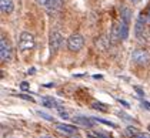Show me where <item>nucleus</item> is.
I'll return each instance as SVG.
<instances>
[{"label": "nucleus", "instance_id": "nucleus-1", "mask_svg": "<svg viewBox=\"0 0 150 138\" xmlns=\"http://www.w3.org/2000/svg\"><path fill=\"white\" fill-rule=\"evenodd\" d=\"M36 46V39L35 36L29 32H23L20 37H19V48L20 51L23 53H27V51H32Z\"/></svg>", "mask_w": 150, "mask_h": 138}, {"label": "nucleus", "instance_id": "nucleus-2", "mask_svg": "<svg viewBox=\"0 0 150 138\" xmlns=\"http://www.w3.org/2000/svg\"><path fill=\"white\" fill-rule=\"evenodd\" d=\"M132 61L136 66L146 67V66L150 64V53L147 50H144V48H136L132 53Z\"/></svg>", "mask_w": 150, "mask_h": 138}, {"label": "nucleus", "instance_id": "nucleus-3", "mask_svg": "<svg viewBox=\"0 0 150 138\" xmlns=\"http://www.w3.org/2000/svg\"><path fill=\"white\" fill-rule=\"evenodd\" d=\"M63 43H64V37L62 36V33L57 32V30H52V33L49 36L50 53H52V54H56L59 50H60V47L63 46Z\"/></svg>", "mask_w": 150, "mask_h": 138}, {"label": "nucleus", "instance_id": "nucleus-4", "mask_svg": "<svg viewBox=\"0 0 150 138\" xmlns=\"http://www.w3.org/2000/svg\"><path fill=\"white\" fill-rule=\"evenodd\" d=\"M66 44H67V48H69L71 53H77L84 46V37L81 34H79V33H73V34L69 36Z\"/></svg>", "mask_w": 150, "mask_h": 138}, {"label": "nucleus", "instance_id": "nucleus-5", "mask_svg": "<svg viewBox=\"0 0 150 138\" xmlns=\"http://www.w3.org/2000/svg\"><path fill=\"white\" fill-rule=\"evenodd\" d=\"M146 24H147V17L143 14H139L137 20L134 23V36L137 40H144L146 37Z\"/></svg>", "mask_w": 150, "mask_h": 138}, {"label": "nucleus", "instance_id": "nucleus-6", "mask_svg": "<svg viewBox=\"0 0 150 138\" xmlns=\"http://www.w3.org/2000/svg\"><path fill=\"white\" fill-rule=\"evenodd\" d=\"M12 56H13V51H12L10 43L1 36V39H0V60H1V63L10 61Z\"/></svg>", "mask_w": 150, "mask_h": 138}, {"label": "nucleus", "instance_id": "nucleus-7", "mask_svg": "<svg viewBox=\"0 0 150 138\" xmlns=\"http://www.w3.org/2000/svg\"><path fill=\"white\" fill-rule=\"evenodd\" d=\"M54 128L57 131H60V132L66 134V135H74V134H77V127L70 125V124H64V123H56Z\"/></svg>", "mask_w": 150, "mask_h": 138}, {"label": "nucleus", "instance_id": "nucleus-8", "mask_svg": "<svg viewBox=\"0 0 150 138\" xmlns=\"http://www.w3.org/2000/svg\"><path fill=\"white\" fill-rule=\"evenodd\" d=\"M73 121L76 123V124H79V125H83V127H87V128H92L94 125V120H93V117L90 118H87V117H83V115H76V117H73Z\"/></svg>", "mask_w": 150, "mask_h": 138}, {"label": "nucleus", "instance_id": "nucleus-9", "mask_svg": "<svg viewBox=\"0 0 150 138\" xmlns=\"http://www.w3.org/2000/svg\"><path fill=\"white\" fill-rule=\"evenodd\" d=\"M62 6H63V0H47L46 9L49 13H57L60 12Z\"/></svg>", "mask_w": 150, "mask_h": 138}, {"label": "nucleus", "instance_id": "nucleus-10", "mask_svg": "<svg viewBox=\"0 0 150 138\" xmlns=\"http://www.w3.org/2000/svg\"><path fill=\"white\" fill-rule=\"evenodd\" d=\"M129 29H130V23H126V22L120 20V23H119L120 40H127V37H129Z\"/></svg>", "mask_w": 150, "mask_h": 138}, {"label": "nucleus", "instance_id": "nucleus-11", "mask_svg": "<svg viewBox=\"0 0 150 138\" xmlns=\"http://www.w3.org/2000/svg\"><path fill=\"white\" fill-rule=\"evenodd\" d=\"M40 103H42V105H45L47 108H56V110H57L59 107H60L59 101L56 98H53V97H43V98L40 100Z\"/></svg>", "mask_w": 150, "mask_h": 138}, {"label": "nucleus", "instance_id": "nucleus-12", "mask_svg": "<svg viewBox=\"0 0 150 138\" xmlns=\"http://www.w3.org/2000/svg\"><path fill=\"white\" fill-rule=\"evenodd\" d=\"M132 17H133L132 9H129L127 6H122L120 7V20H123L126 23H130L132 22Z\"/></svg>", "mask_w": 150, "mask_h": 138}, {"label": "nucleus", "instance_id": "nucleus-13", "mask_svg": "<svg viewBox=\"0 0 150 138\" xmlns=\"http://www.w3.org/2000/svg\"><path fill=\"white\" fill-rule=\"evenodd\" d=\"M13 0H0V9H1V13H9L13 12Z\"/></svg>", "mask_w": 150, "mask_h": 138}, {"label": "nucleus", "instance_id": "nucleus-14", "mask_svg": "<svg viewBox=\"0 0 150 138\" xmlns=\"http://www.w3.org/2000/svg\"><path fill=\"white\" fill-rule=\"evenodd\" d=\"M117 40H120V34H119V24H113L110 29V43L115 44Z\"/></svg>", "mask_w": 150, "mask_h": 138}, {"label": "nucleus", "instance_id": "nucleus-15", "mask_svg": "<svg viewBox=\"0 0 150 138\" xmlns=\"http://www.w3.org/2000/svg\"><path fill=\"white\" fill-rule=\"evenodd\" d=\"M92 107L94 110H97V111H102V113H107V105L103 103H100V101H93L92 103Z\"/></svg>", "mask_w": 150, "mask_h": 138}, {"label": "nucleus", "instance_id": "nucleus-16", "mask_svg": "<svg viewBox=\"0 0 150 138\" xmlns=\"http://www.w3.org/2000/svg\"><path fill=\"white\" fill-rule=\"evenodd\" d=\"M125 132H126V135H129V137H132V138H134V137H136V135L139 134V132H140V131H139L136 127L129 125L126 130H125Z\"/></svg>", "mask_w": 150, "mask_h": 138}, {"label": "nucleus", "instance_id": "nucleus-17", "mask_svg": "<svg viewBox=\"0 0 150 138\" xmlns=\"http://www.w3.org/2000/svg\"><path fill=\"white\" fill-rule=\"evenodd\" d=\"M93 120H94V121H99V123H102V124H104V125L112 127V128H117V125H116L115 123H110V121H107V120H102V118H96V117H93Z\"/></svg>", "mask_w": 150, "mask_h": 138}, {"label": "nucleus", "instance_id": "nucleus-18", "mask_svg": "<svg viewBox=\"0 0 150 138\" xmlns=\"http://www.w3.org/2000/svg\"><path fill=\"white\" fill-rule=\"evenodd\" d=\"M57 113H59V115H60L62 118H64V120H67V118H69V113H67L66 110H63L62 107H59L57 108Z\"/></svg>", "mask_w": 150, "mask_h": 138}, {"label": "nucleus", "instance_id": "nucleus-19", "mask_svg": "<svg viewBox=\"0 0 150 138\" xmlns=\"http://www.w3.org/2000/svg\"><path fill=\"white\" fill-rule=\"evenodd\" d=\"M117 115H119V117H122V118H123V120H126V121H134V120H133V117L127 115L126 113H123V111H119Z\"/></svg>", "mask_w": 150, "mask_h": 138}, {"label": "nucleus", "instance_id": "nucleus-20", "mask_svg": "<svg viewBox=\"0 0 150 138\" xmlns=\"http://www.w3.org/2000/svg\"><path fill=\"white\" fill-rule=\"evenodd\" d=\"M37 114L40 115V117H43V118H45V120H47V121H54V118H53L52 115L46 114V113H43V111H37Z\"/></svg>", "mask_w": 150, "mask_h": 138}, {"label": "nucleus", "instance_id": "nucleus-21", "mask_svg": "<svg viewBox=\"0 0 150 138\" xmlns=\"http://www.w3.org/2000/svg\"><path fill=\"white\" fill-rule=\"evenodd\" d=\"M134 138H150V134H147V132H139Z\"/></svg>", "mask_w": 150, "mask_h": 138}, {"label": "nucleus", "instance_id": "nucleus-22", "mask_svg": "<svg viewBox=\"0 0 150 138\" xmlns=\"http://www.w3.org/2000/svg\"><path fill=\"white\" fill-rule=\"evenodd\" d=\"M22 90H23V91H27V90H29V85H27V83H22Z\"/></svg>", "mask_w": 150, "mask_h": 138}, {"label": "nucleus", "instance_id": "nucleus-23", "mask_svg": "<svg viewBox=\"0 0 150 138\" xmlns=\"http://www.w3.org/2000/svg\"><path fill=\"white\" fill-rule=\"evenodd\" d=\"M37 3H39L40 6H45V7H46V4H47V0H37Z\"/></svg>", "mask_w": 150, "mask_h": 138}, {"label": "nucleus", "instance_id": "nucleus-24", "mask_svg": "<svg viewBox=\"0 0 150 138\" xmlns=\"http://www.w3.org/2000/svg\"><path fill=\"white\" fill-rule=\"evenodd\" d=\"M20 97L24 98V100H29V101H33V98L32 97H27V95H24V94H20Z\"/></svg>", "mask_w": 150, "mask_h": 138}, {"label": "nucleus", "instance_id": "nucleus-25", "mask_svg": "<svg viewBox=\"0 0 150 138\" xmlns=\"http://www.w3.org/2000/svg\"><path fill=\"white\" fill-rule=\"evenodd\" d=\"M129 1H130L132 4H137V3H140L142 0H129Z\"/></svg>", "mask_w": 150, "mask_h": 138}, {"label": "nucleus", "instance_id": "nucleus-26", "mask_svg": "<svg viewBox=\"0 0 150 138\" xmlns=\"http://www.w3.org/2000/svg\"><path fill=\"white\" fill-rule=\"evenodd\" d=\"M146 17H147V22H150V6H149V10H147V14H146Z\"/></svg>", "mask_w": 150, "mask_h": 138}, {"label": "nucleus", "instance_id": "nucleus-27", "mask_svg": "<svg viewBox=\"0 0 150 138\" xmlns=\"http://www.w3.org/2000/svg\"><path fill=\"white\" fill-rule=\"evenodd\" d=\"M119 103H122L123 105H125V107H129V104H127L126 101H122V100H119Z\"/></svg>", "mask_w": 150, "mask_h": 138}, {"label": "nucleus", "instance_id": "nucleus-28", "mask_svg": "<svg viewBox=\"0 0 150 138\" xmlns=\"http://www.w3.org/2000/svg\"><path fill=\"white\" fill-rule=\"evenodd\" d=\"M40 138H53V137H47V135H45V137H40Z\"/></svg>", "mask_w": 150, "mask_h": 138}, {"label": "nucleus", "instance_id": "nucleus-29", "mask_svg": "<svg viewBox=\"0 0 150 138\" xmlns=\"http://www.w3.org/2000/svg\"><path fill=\"white\" fill-rule=\"evenodd\" d=\"M149 131H150V125H149Z\"/></svg>", "mask_w": 150, "mask_h": 138}]
</instances>
